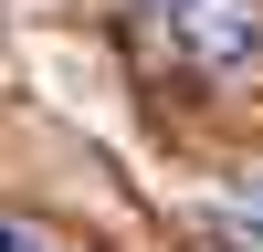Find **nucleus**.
Here are the masks:
<instances>
[{
	"instance_id": "3",
	"label": "nucleus",
	"mask_w": 263,
	"mask_h": 252,
	"mask_svg": "<svg viewBox=\"0 0 263 252\" xmlns=\"http://www.w3.org/2000/svg\"><path fill=\"white\" fill-rule=\"evenodd\" d=\"M232 210H242V221H253V242H263V168H253L242 189H232Z\"/></svg>"
},
{
	"instance_id": "2",
	"label": "nucleus",
	"mask_w": 263,
	"mask_h": 252,
	"mask_svg": "<svg viewBox=\"0 0 263 252\" xmlns=\"http://www.w3.org/2000/svg\"><path fill=\"white\" fill-rule=\"evenodd\" d=\"M0 252H63L42 221H21V210H0Z\"/></svg>"
},
{
	"instance_id": "1",
	"label": "nucleus",
	"mask_w": 263,
	"mask_h": 252,
	"mask_svg": "<svg viewBox=\"0 0 263 252\" xmlns=\"http://www.w3.org/2000/svg\"><path fill=\"white\" fill-rule=\"evenodd\" d=\"M168 42L190 63H211V74H232V63L263 53V11L253 0H168Z\"/></svg>"
}]
</instances>
